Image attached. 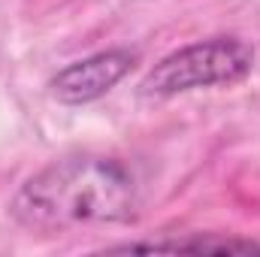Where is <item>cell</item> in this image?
Wrapping results in <instances>:
<instances>
[{"label":"cell","mask_w":260,"mask_h":257,"mask_svg":"<svg viewBox=\"0 0 260 257\" xmlns=\"http://www.w3.org/2000/svg\"><path fill=\"white\" fill-rule=\"evenodd\" d=\"M136 212V179L115 157H61L30 176L12 200V218L30 230L115 224Z\"/></svg>","instance_id":"1"},{"label":"cell","mask_w":260,"mask_h":257,"mask_svg":"<svg viewBox=\"0 0 260 257\" xmlns=\"http://www.w3.org/2000/svg\"><path fill=\"white\" fill-rule=\"evenodd\" d=\"M254 67V49L236 37H212L191 43L148 70L139 91L148 97H173L197 88L242 82Z\"/></svg>","instance_id":"2"},{"label":"cell","mask_w":260,"mask_h":257,"mask_svg":"<svg viewBox=\"0 0 260 257\" xmlns=\"http://www.w3.org/2000/svg\"><path fill=\"white\" fill-rule=\"evenodd\" d=\"M136 64V52L130 49H106L97 55H88L82 61H73L64 67L55 79H52V94L70 103V106H82V103H94L103 94H109Z\"/></svg>","instance_id":"3"},{"label":"cell","mask_w":260,"mask_h":257,"mask_svg":"<svg viewBox=\"0 0 260 257\" xmlns=\"http://www.w3.org/2000/svg\"><path fill=\"white\" fill-rule=\"evenodd\" d=\"M115 251H197V254H251L260 251V242L251 239H230L215 233H194L188 239H154V242H127Z\"/></svg>","instance_id":"4"}]
</instances>
